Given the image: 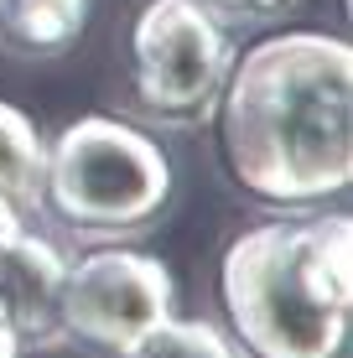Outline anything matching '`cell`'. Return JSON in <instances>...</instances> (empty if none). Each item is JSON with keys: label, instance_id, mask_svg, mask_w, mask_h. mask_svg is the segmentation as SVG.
<instances>
[{"label": "cell", "instance_id": "cell-5", "mask_svg": "<svg viewBox=\"0 0 353 358\" xmlns=\"http://www.w3.org/2000/svg\"><path fill=\"white\" fill-rule=\"evenodd\" d=\"M172 270L141 250H94L68 265L57 291V327L104 353H125L172 317Z\"/></svg>", "mask_w": 353, "mask_h": 358}, {"label": "cell", "instance_id": "cell-1", "mask_svg": "<svg viewBox=\"0 0 353 358\" xmlns=\"http://www.w3.org/2000/svg\"><path fill=\"white\" fill-rule=\"evenodd\" d=\"M218 145L234 187L271 208H317L353 182V52L343 36L254 42L218 94Z\"/></svg>", "mask_w": 353, "mask_h": 358}, {"label": "cell", "instance_id": "cell-11", "mask_svg": "<svg viewBox=\"0 0 353 358\" xmlns=\"http://www.w3.org/2000/svg\"><path fill=\"white\" fill-rule=\"evenodd\" d=\"M0 358H21V338H16V327L6 322V312H0Z\"/></svg>", "mask_w": 353, "mask_h": 358}, {"label": "cell", "instance_id": "cell-7", "mask_svg": "<svg viewBox=\"0 0 353 358\" xmlns=\"http://www.w3.org/2000/svg\"><path fill=\"white\" fill-rule=\"evenodd\" d=\"M89 0H0V36L21 57H52L78 42Z\"/></svg>", "mask_w": 353, "mask_h": 358}, {"label": "cell", "instance_id": "cell-10", "mask_svg": "<svg viewBox=\"0 0 353 358\" xmlns=\"http://www.w3.org/2000/svg\"><path fill=\"white\" fill-rule=\"evenodd\" d=\"M213 16H234V21H265V16H281L291 0H203Z\"/></svg>", "mask_w": 353, "mask_h": 358}, {"label": "cell", "instance_id": "cell-8", "mask_svg": "<svg viewBox=\"0 0 353 358\" xmlns=\"http://www.w3.org/2000/svg\"><path fill=\"white\" fill-rule=\"evenodd\" d=\"M42 166H47V141L36 135L31 115L0 99V203L36 213L42 208Z\"/></svg>", "mask_w": 353, "mask_h": 358}, {"label": "cell", "instance_id": "cell-2", "mask_svg": "<svg viewBox=\"0 0 353 358\" xmlns=\"http://www.w3.org/2000/svg\"><path fill=\"white\" fill-rule=\"evenodd\" d=\"M218 296L250 358H343L353 317L348 213L239 234L218 270Z\"/></svg>", "mask_w": 353, "mask_h": 358}, {"label": "cell", "instance_id": "cell-3", "mask_svg": "<svg viewBox=\"0 0 353 358\" xmlns=\"http://www.w3.org/2000/svg\"><path fill=\"white\" fill-rule=\"evenodd\" d=\"M172 203V162L145 130L83 115L47 145L42 208L78 239L145 234Z\"/></svg>", "mask_w": 353, "mask_h": 358}, {"label": "cell", "instance_id": "cell-4", "mask_svg": "<svg viewBox=\"0 0 353 358\" xmlns=\"http://www.w3.org/2000/svg\"><path fill=\"white\" fill-rule=\"evenodd\" d=\"M136 99L161 125H198L234 68L229 31L203 0H151L136 16Z\"/></svg>", "mask_w": 353, "mask_h": 358}, {"label": "cell", "instance_id": "cell-9", "mask_svg": "<svg viewBox=\"0 0 353 358\" xmlns=\"http://www.w3.org/2000/svg\"><path fill=\"white\" fill-rule=\"evenodd\" d=\"M120 358H245L229 332H218L213 322H198V317H166L145 332L141 343H130Z\"/></svg>", "mask_w": 353, "mask_h": 358}, {"label": "cell", "instance_id": "cell-6", "mask_svg": "<svg viewBox=\"0 0 353 358\" xmlns=\"http://www.w3.org/2000/svg\"><path fill=\"white\" fill-rule=\"evenodd\" d=\"M68 260L47 234L31 229V213L0 203V312L21 343H57V291Z\"/></svg>", "mask_w": 353, "mask_h": 358}]
</instances>
